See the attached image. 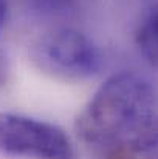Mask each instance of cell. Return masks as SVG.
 Masks as SVG:
<instances>
[{"label":"cell","mask_w":158,"mask_h":159,"mask_svg":"<svg viewBox=\"0 0 158 159\" xmlns=\"http://www.w3.org/2000/svg\"><path fill=\"white\" fill-rule=\"evenodd\" d=\"M81 142L98 156H127L158 148V80L124 71L98 88L76 120Z\"/></svg>","instance_id":"cell-1"},{"label":"cell","mask_w":158,"mask_h":159,"mask_svg":"<svg viewBox=\"0 0 158 159\" xmlns=\"http://www.w3.org/2000/svg\"><path fill=\"white\" fill-rule=\"evenodd\" d=\"M31 57L41 71L64 82L92 79L104 62L99 47L87 34L68 26L41 36L31 48Z\"/></svg>","instance_id":"cell-2"},{"label":"cell","mask_w":158,"mask_h":159,"mask_svg":"<svg viewBox=\"0 0 158 159\" xmlns=\"http://www.w3.org/2000/svg\"><path fill=\"white\" fill-rule=\"evenodd\" d=\"M0 153L9 156L71 158L67 133L50 122L0 111Z\"/></svg>","instance_id":"cell-3"},{"label":"cell","mask_w":158,"mask_h":159,"mask_svg":"<svg viewBox=\"0 0 158 159\" xmlns=\"http://www.w3.org/2000/svg\"><path fill=\"white\" fill-rule=\"evenodd\" d=\"M136 43L141 53L158 65V0H144L136 28Z\"/></svg>","instance_id":"cell-4"},{"label":"cell","mask_w":158,"mask_h":159,"mask_svg":"<svg viewBox=\"0 0 158 159\" xmlns=\"http://www.w3.org/2000/svg\"><path fill=\"white\" fill-rule=\"evenodd\" d=\"M89 0H28V8L41 17H67L78 12Z\"/></svg>","instance_id":"cell-5"},{"label":"cell","mask_w":158,"mask_h":159,"mask_svg":"<svg viewBox=\"0 0 158 159\" xmlns=\"http://www.w3.org/2000/svg\"><path fill=\"white\" fill-rule=\"evenodd\" d=\"M8 73H9V66H8V59L6 56L0 51V87L5 85L6 79H8Z\"/></svg>","instance_id":"cell-6"},{"label":"cell","mask_w":158,"mask_h":159,"mask_svg":"<svg viewBox=\"0 0 158 159\" xmlns=\"http://www.w3.org/2000/svg\"><path fill=\"white\" fill-rule=\"evenodd\" d=\"M8 16V0H0V30L3 28Z\"/></svg>","instance_id":"cell-7"}]
</instances>
